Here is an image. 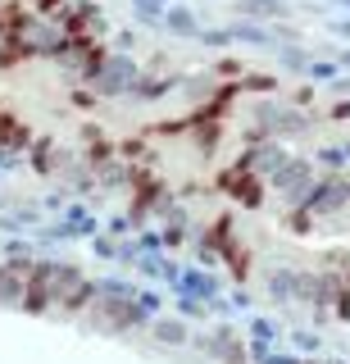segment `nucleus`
Returning <instances> with one entry per match:
<instances>
[{
  "label": "nucleus",
  "instance_id": "1",
  "mask_svg": "<svg viewBox=\"0 0 350 364\" xmlns=\"http://www.w3.org/2000/svg\"><path fill=\"white\" fill-rule=\"evenodd\" d=\"M341 205H350V182L346 178H323V182H314L310 187V196H305V210L310 214H332V210H341Z\"/></svg>",
  "mask_w": 350,
  "mask_h": 364
},
{
  "label": "nucleus",
  "instance_id": "2",
  "mask_svg": "<svg viewBox=\"0 0 350 364\" xmlns=\"http://www.w3.org/2000/svg\"><path fill=\"white\" fill-rule=\"evenodd\" d=\"M164 28L168 32H177V37H196V14L191 9H182V5H164Z\"/></svg>",
  "mask_w": 350,
  "mask_h": 364
},
{
  "label": "nucleus",
  "instance_id": "3",
  "mask_svg": "<svg viewBox=\"0 0 350 364\" xmlns=\"http://www.w3.org/2000/svg\"><path fill=\"white\" fill-rule=\"evenodd\" d=\"M236 9L251 18H282L287 14V0H236Z\"/></svg>",
  "mask_w": 350,
  "mask_h": 364
},
{
  "label": "nucleus",
  "instance_id": "4",
  "mask_svg": "<svg viewBox=\"0 0 350 364\" xmlns=\"http://www.w3.org/2000/svg\"><path fill=\"white\" fill-rule=\"evenodd\" d=\"M232 41H251V46H278L273 28H259V23H232Z\"/></svg>",
  "mask_w": 350,
  "mask_h": 364
},
{
  "label": "nucleus",
  "instance_id": "5",
  "mask_svg": "<svg viewBox=\"0 0 350 364\" xmlns=\"http://www.w3.org/2000/svg\"><path fill=\"white\" fill-rule=\"evenodd\" d=\"M278 60L287 68H310V55H305L300 46H278Z\"/></svg>",
  "mask_w": 350,
  "mask_h": 364
},
{
  "label": "nucleus",
  "instance_id": "6",
  "mask_svg": "<svg viewBox=\"0 0 350 364\" xmlns=\"http://www.w3.org/2000/svg\"><path fill=\"white\" fill-rule=\"evenodd\" d=\"M305 73H310V77H323V82H332V77L341 73V64H327V60H319V64H310V68H305Z\"/></svg>",
  "mask_w": 350,
  "mask_h": 364
},
{
  "label": "nucleus",
  "instance_id": "7",
  "mask_svg": "<svg viewBox=\"0 0 350 364\" xmlns=\"http://www.w3.org/2000/svg\"><path fill=\"white\" fill-rule=\"evenodd\" d=\"M327 28H332L341 41H350V14H346V18H337V23H327Z\"/></svg>",
  "mask_w": 350,
  "mask_h": 364
},
{
  "label": "nucleus",
  "instance_id": "8",
  "mask_svg": "<svg viewBox=\"0 0 350 364\" xmlns=\"http://www.w3.org/2000/svg\"><path fill=\"white\" fill-rule=\"evenodd\" d=\"M132 5H137V9H164L168 0H132Z\"/></svg>",
  "mask_w": 350,
  "mask_h": 364
},
{
  "label": "nucleus",
  "instance_id": "9",
  "mask_svg": "<svg viewBox=\"0 0 350 364\" xmlns=\"http://www.w3.org/2000/svg\"><path fill=\"white\" fill-rule=\"evenodd\" d=\"M37 5H46V9H64V0H37Z\"/></svg>",
  "mask_w": 350,
  "mask_h": 364
},
{
  "label": "nucleus",
  "instance_id": "10",
  "mask_svg": "<svg viewBox=\"0 0 350 364\" xmlns=\"http://www.w3.org/2000/svg\"><path fill=\"white\" fill-rule=\"evenodd\" d=\"M337 64H341V68H350V50H341V60H337Z\"/></svg>",
  "mask_w": 350,
  "mask_h": 364
},
{
  "label": "nucleus",
  "instance_id": "11",
  "mask_svg": "<svg viewBox=\"0 0 350 364\" xmlns=\"http://www.w3.org/2000/svg\"><path fill=\"white\" fill-rule=\"evenodd\" d=\"M332 5H341V9H346V5H350V0H332Z\"/></svg>",
  "mask_w": 350,
  "mask_h": 364
}]
</instances>
